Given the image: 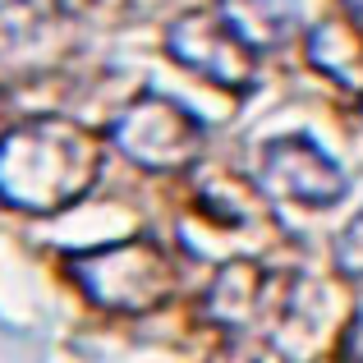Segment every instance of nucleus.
<instances>
[{"label": "nucleus", "instance_id": "obj_12", "mask_svg": "<svg viewBox=\"0 0 363 363\" xmlns=\"http://www.w3.org/2000/svg\"><path fill=\"white\" fill-rule=\"evenodd\" d=\"M340 354H345V363H363V308L354 313V322L345 327V340H340Z\"/></svg>", "mask_w": 363, "mask_h": 363}, {"label": "nucleus", "instance_id": "obj_3", "mask_svg": "<svg viewBox=\"0 0 363 363\" xmlns=\"http://www.w3.org/2000/svg\"><path fill=\"white\" fill-rule=\"evenodd\" d=\"M111 143L143 170H184L203 157L207 129L184 101L143 92L111 120Z\"/></svg>", "mask_w": 363, "mask_h": 363}, {"label": "nucleus", "instance_id": "obj_7", "mask_svg": "<svg viewBox=\"0 0 363 363\" xmlns=\"http://www.w3.org/2000/svg\"><path fill=\"white\" fill-rule=\"evenodd\" d=\"M37 5H0V83H18L51 69L65 55L60 28Z\"/></svg>", "mask_w": 363, "mask_h": 363}, {"label": "nucleus", "instance_id": "obj_2", "mask_svg": "<svg viewBox=\"0 0 363 363\" xmlns=\"http://www.w3.org/2000/svg\"><path fill=\"white\" fill-rule=\"evenodd\" d=\"M69 272L79 281V290L97 308H111V313H152L179 285L170 253L152 235H129L120 244L88 248L69 262Z\"/></svg>", "mask_w": 363, "mask_h": 363}, {"label": "nucleus", "instance_id": "obj_5", "mask_svg": "<svg viewBox=\"0 0 363 363\" xmlns=\"http://www.w3.org/2000/svg\"><path fill=\"white\" fill-rule=\"evenodd\" d=\"M257 189L276 203L331 207L345 194V170L308 133H281V138H267L257 152Z\"/></svg>", "mask_w": 363, "mask_h": 363}, {"label": "nucleus", "instance_id": "obj_4", "mask_svg": "<svg viewBox=\"0 0 363 363\" xmlns=\"http://www.w3.org/2000/svg\"><path fill=\"white\" fill-rule=\"evenodd\" d=\"M166 51L189 74L216 83V88L248 92L257 83V46L235 33V23L221 9H194L179 14L166 33Z\"/></svg>", "mask_w": 363, "mask_h": 363}, {"label": "nucleus", "instance_id": "obj_11", "mask_svg": "<svg viewBox=\"0 0 363 363\" xmlns=\"http://www.w3.org/2000/svg\"><path fill=\"white\" fill-rule=\"evenodd\" d=\"M216 363H285L272 345H257V340H244V345H230Z\"/></svg>", "mask_w": 363, "mask_h": 363}, {"label": "nucleus", "instance_id": "obj_10", "mask_svg": "<svg viewBox=\"0 0 363 363\" xmlns=\"http://www.w3.org/2000/svg\"><path fill=\"white\" fill-rule=\"evenodd\" d=\"M331 257H336L340 276H350V281H363V212L336 235V244H331Z\"/></svg>", "mask_w": 363, "mask_h": 363}, {"label": "nucleus", "instance_id": "obj_8", "mask_svg": "<svg viewBox=\"0 0 363 363\" xmlns=\"http://www.w3.org/2000/svg\"><path fill=\"white\" fill-rule=\"evenodd\" d=\"M303 51H308V65L318 74H327L336 88L363 97V18L331 14L322 23H313Z\"/></svg>", "mask_w": 363, "mask_h": 363}, {"label": "nucleus", "instance_id": "obj_6", "mask_svg": "<svg viewBox=\"0 0 363 363\" xmlns=\"http://www.w3.org/2000/svg\"><path fill=\"white\" fill-rule=\"evenodd\" d=\"M276 290H281V281L257 262H225L203 299L207 322H216L221 331H235V336H257L285 313Z\"/></svg>", "mask_w": 363, "mask_h": 363}, {"label": "nucleus", "instance_id": "obj_1", "mask_svg": "<svg viewBox=\"0 0 363 363\" xmlns=\"http://www.w3.org/2000/svg\"><path fill=\"white\" fill-rule=\"evenodd\" d=\"M101 175V143L74 120H23L0 138V198L28 216H55L88 198Z\"/></svg>", "mask_w": 363, "mask_h": 363}, {"label": "nucleus", "instance_id": "obj_9", "mask_svg": "<svg viewBox=\"0 0 363 363\" xmlns=\"http://www.w3.org/2000/svg\"><path fill=\"white\" fill-rule=\"evenodd\" d=\"M221 14L235 23V33L262 51V46H281L299 33V0H221Z\"/></svg>", "mask_w": 363, "mask_h": 363}, {"label": "nucleus", "instance_id": "obj_13", "mask_svg": "<svg viewBox=\"0 0 363 363\" xmlns=\"http://www.w3.org/2000/svg\"><path fill=\"white\" fill-rule=\"evenodd\" d=\"M345 9H350L354 18H363V0H345Z\"/></svg>", "mask_w": 363, "mask_h": 363}]
</instances>
